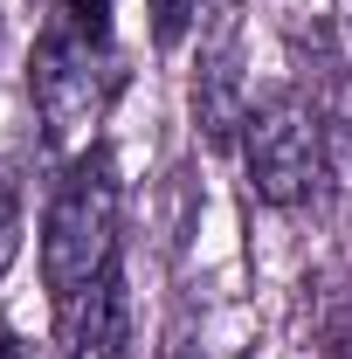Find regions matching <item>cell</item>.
Returning <instances> with one entry per match:
<instances>
[{
	"instance_id": "1",
	"label": "cell",
	"mask_w": 352,
	"mask_h": 359,
	"mask_svg": "<svg viewBox=\"0 0 352 359\" xmlns=\"http://www.w3.org/2000/svg\"><path fill=\"white\" fill-rule=\"evenodd\" d=\"M28 90H35L42 138L55 152H69V145L104 118V104H111V90H118L111 0H55L42 42L28 55Z\"/></svg>"
},
{
	"instance_id": "2",
	"label": "cell",
	"mask_w": 352,
	"mask_h": 359,
	"mask_svg": "<svg viewBox=\"0 0 352 359\" xmlns=\"http://www.w3.org/2000/svg\"><path fill=\"white\" fill-rule=\"evenodd\" d=\"M118 159L111 145H90L69 159L62 187L48 194V215H42V290L55 297V311H69L104 269H118Z\"/></svg>"
},
{
	"instance_id": "3",
	"label": "cell",
	"mask_w": 352,
	"mask_h": 359,
	"mask_svg": "<svg viewBox=\"0 0 352 359\" xmlns=\"http://www.w3.org/2000/svg\"><path fill=\"white\" fill-rule=\"evenodd\" d=\"M242 159H249V187L269 208H304L325 180V125L304 97H276L269 111L249 118L242 132Z\"/></svg>"
},
{
	"instance_id": "4",
	"label": "cell",
	"mask_w": 352,
	"mask_h": 359,
	"mask_svg": "<svg viewBox=\"0 0 352 359\" xmlns=\"http://www.w3.org/2000/svg\"><path fill=\"white\" fill-rule=\"evenodd\" d=\"M62 318H69L62 359H132V304H125V276L118 269H104Z\"/></svg>"
},
{
	"instance_id": "5",
	"label": "cell",
	"mask_w": 352,
	"mask_h": 359,
	"mask_svg": "<svg viewBox=\"0 0 352 359\" xmlns=\"http://www.w3.org/2000/svg\"><path fill=\"white\" fill-rule=\"evenodd\" d=\"M194 118H201V132L215 138V145H228V138H235V125H249L235 55H208V62H201V83H194Z\"/></svg>"
},
{
	"instance_id": "6",
	"label": "cell",
	"mask_w": 352,
	"mask_h": 359,
	"mask_svg": "<svg viewBox=\"0 0 352 359\" xmlns=\"http://www.w3.org/2000/svg\"><path fill=\"white\" fill-rule=\"evenodd\" d=\"M152 7V42L159 48H180V35L201 21V0H145Z\"/></svg>"
},
{
	"instance_id": "7",
	"label": "cell",
	"mask_w": 352,
	"mask_h": 359,
	"mask_svg": "<svg viewBox=\"0 0 352 359\" xmlns=\"http://www.w3.org/2000/svg\"><path fill=\"white\" fill-rule=\"evenodd\" d=\"M21 256V194H14V180H0V276L14 269Z\"/></svg>"
},
{
	"instance_id": "8",
	"label": "cell",
	"mask_w": 352,
	"mask_h": 359,
	"mask_svg": "<svg viewBox=\"0 0 352 359\" xmlns=\"http://www.w3.org/2000/svg\"><path fill=\"white\" fill-rule=\"evenodd\" d=\"M332 359H352V311H346V325L332 332Z\"/></svg>"
},
{
	"instance_id": "9",
	"label": "cell",
	"mask_w": 352,
	"mask_h": 359,
	"mask_svg": "<svg viewBox=\"0 0 352 359\" xmlns=\"http://www.w3.org/2000/svg\"><path fill=\"white\" fill-rule=\"evenodd\" d=\"M0 359H21V346H14V325L0 318Z\"/></svg>"
}]
</instances>
